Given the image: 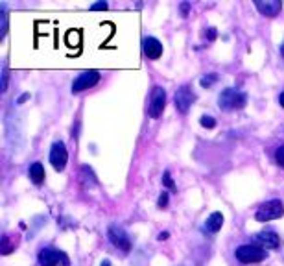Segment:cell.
<instances>
[{
	"label": "cell",
	"mask_w": 284,
	"mask_h": 266,
	"mask_svg": "<svg viewBox=\"0 0 284 266\" xmlns=\"http://www.w3.org/2000/svg\"><path fill=\"white\" fill-rule=\"evenodd\" d=\"M218 104H220V108L227 109V111L242 109V108H245V104H247V96H245V92L238 91V89L227 87V89H223L222 94H220Z\"/></svg>",
	"instance_id": "6da1fadb"
},
{
	"label": "cell",
	"mask_w": 284,
	"mask_h": 266,
	"mask_svg": "<svg viewBox=\"0 0 284 266\" xmlns=\"http://www.w3.org/2000/svg\"><path fill=\"white\" fill-rule=\"evenodd\" d=\"M284 215V205L281 200H269L266 203H262L257 211V222H269V220H277Z\"/></svg>",
	"instance_id": "7a4b0ae2"
},
{
	"label": "cell",
	"mask_w": 284,
	"mask_h": 266,
	"mask_svg": "<svg viewBox=\"0 0 284 266\" xmlns=\"http://www.w3.org/2000/svg\"><path fill=\"white\" fill-rule=\"evenodd\" d=\"M234 255L236 259L243 263V265H251V263H260V261H264L266 259V251L259 246H255V244H243L240 248H236L234 251Z\"/></svg>",
	"instance_id": "3957f363"
},
{
	"label": "cell",
	"mask_w": 284,
	"mask_h": 266,
	"mask_svg": "<svg viewBox=\"0 0 284 266\" xmlns=\"http://www.w3.org/2000/svg\"><path fill=\"white\" fill-rule=\"evenodd\" d=\"M166 108V91L161 87V85H155L153 91H151V98H150V116L151 118H159L162 115V111Z\"/></svg>",
	"instance_id": "277c9868"
},
{
	"label": "cell",
	"mask_w": 284,
	"mask_h": 266,
	"mask_svg": "<svg viewBox=\"0 0 284 266\" xmlns=\"http://www.w3.org/2000/svg\"><path fill=\"white\" fill-rule=\"evenodd\" d=\"M39 265L41 266H58L59 263L63 266H68V259L67 255L63 253V251H59V249H54V248H42L39 251Z\"/></svg>",
	"instance_id": "5b68a950"
},
{
	"label": "cell",
	"mask_w": 284,
	"mask_h": 266,
	"mask_svg": "<svg viewBox=\"0 0 284 266\" xmlns=\"http://www.w3.org/2000/svg\"><path fill=\"white\" fill-rule=\"evenodd\" d=\"M107 237L115 248L122 249V251H129V249H131V241H129L127 233H125L120 225H117V224L109 225Z\"/></svg>",
	"instance_id": "8992f818"
},
{
	"label": "cell",
	"mask_w": 284,
	"mask_h": 266,
	"mask_svg": "<svg viewBox=\"0 0 284 266\" xmlns=\"http://www.w3.org/2000/svg\"><path fill=\"white\" fill-rule=\"evenodd\" d=\"M98 82H100V72H96V70H85V72H81L74 80V83H72V92H81L85 89H91Z\"/></svg>",
	"instance_id": "52a82bcc"
},
{
	"label": "cell",
	"mask_w": 284,
	"mask_h": 266,
	"mask_svg": "<svg viewBox=\"0 0 284 266\" xmlns=\"http://www.w3.org/2000/svg\"><path fill=\"white\" fill-rule=\"evenodd\" d=\"M67 161H68V154H67V148H65V144L59 141V142H54L50 148V163L54 166V170H65V166H67Z\"/></svg>",
	"instance_id": "ba28073f"
},
{
	"label": "cell",
	"mask_w": 284,
	"mask_h": 266,
	"mask_svg": "<svg viewBox=\"0 0 284 266\" xmlns=\"http://www.w3.org/2000/svg\"><path fill=\"white\" fill-rule=\"evenodd\" d=\"M196 100V94L192 92V89L188 85H183L181 89H177L176 96H174V102H176V109L179 113H186L190 106L194 104Z\"/></svg>",
	"instance_id": "9c48e42d"
},
{
	"label": "cell",
	"mask_w": 284,
	"mask_h": 266,
	"mask_svg": "<svg viewBox=\"0 0 284 266\" xmlns=\"http://www.w3.org/2000/svg\"><path fill=\"white\" fill-rule=\"evenodd\" d=\"M253 244L259 246V248H262L264 251H266V249H277L281 246V237H279L275 231H262V233H259V235H255Z\"/></svg>",
	"instance_id": "30bf717a"
},
{
	"label": "cell",
	"mask_w": 284,
	"mask_h": 266,
	"mask_svg": "<svg viewBox=\"0 0 284 266\" xmlns=\"http://www.w3.org/2000/svg\"><path fill=\"white\" fill-rule=\"evenodd\" d=\"M142 52L148 59H159L162 56V43L155 37H144L142 39Z\"/></svg>",
	"instance_id": "8fae6325"
},
{
	"label": "cell",
	"mask_w": 284,
	"mask_h": 266,
	"mask_svg": "<svg viewBox=\"0 0 284 266\" xmlns=\"http://www.w3.org/2000/svg\"><path fill=\"white\" fill-rule=\"evenodd\" d=\"M255 8L259 9L262 15L266 17H275L279 15V11L283 9V2L281 0H257L255 2Z\"/></svg>",
	"instance_id": "7c38bea8"
},
{
	"label": "cell",
	"mask_w": 284,
	"mask_h": 266,
	"mask_svg": "<svg viewBox=\"0 0 284 266\" xmlns=\"http://www.w3.org/2000/svg\"><path fill=\"white\" fill-rule=\"evenodd\" d=\"M222 225H223V215H222V213H212V215L207 218V222H205V227H207V231H210V233H218L222 229Z\"/></svg>",
	"instance_id": "4fadbf2b"
},
{
	"label": "cell",
	"mask_w": 284,
	"mask_h": 266,
	"mask_svg": "<svg viewBox=\"0 0 284 266\" xmlns=\"http://www.w3.org/2000/svg\"><path fill=\"white\" fill-rule=\"evenodd\" d=\"M30 179L35 183V185H41L42 181H44V166L37 161V163H34V165L30 166Z\"/></svg>",
	"instance_id": "5bb4252c"
},
{
	"label": "cell",
	"mask_w": 284,
	"mask_h": 266,
	"mask_svg": "<svg viewBox=\"0 0 284 266\" xmlns=\"http://www.w3.org/2000/svg\"><path fill=\"white\" fill-rule=\"evenodd\" d=\"M81 183H83V187H94L96 185V177H94V172H92L89 166H81Z\"/></svg>",
	"instance_id": "9a60e30c"
},
{
	"label": "cell",
	"mask_w": 284,
	"mask_h": 266,
	"mask_svg": "<svg viewBox=\"0 0 284 266\" xmlns=\"http://www.w3.org/2000/svg\"><path fill=\"white\" fill-rule=\"evenodd\" d=\"M0 19H2V24H0V39H4V35L8 32V13H6V8H4V4L0 6Z\"/></svg>",
	"instance_id": "2e32d148"
},
{
	"label": "cell",
	"mask_w": 284,
	"mask_h": 266,
	"mask_svg": "<svg viewBox=\"0 0 284 266\" xmlns=\"http://www.w3.org/2000/svg\"><path fill=\"white\" fill-rule=\"evenodd\" d=\"M200 124L203 126V128H209V130H212V128L216 126V120H214L212 116H209V115H203L200 118Z\"/></svg>",
	"instance_id": "e0dca14e"
},
{
	"label": "cell",
	"mask_w": 284,
	"mask_h": 266,
	"mask_svg": "<svg viewBox=\"0 0 284 266\" xmlns=\"http://www.w3.org/2000/svg\"><path fill=\"white\" fill-rule=\"evenodd\" d=\"M216 80H218L216 74H209V76H203V78L200 80V83H201V87H207V89H209L210 85L216 82Z\"/></svg>",
	"instance_id": "ac0fdd59"
},
{
	"label": "cell",
	"mask_w": 284,
	"mask_h": 266,
	"mask_svg": "<svg viewBox=\"0 0 284 266\" xmlns=\"http://www.w3.org/2000/svg\"><path fill=\"white\" fill-rule=\"evenodd\" d=\"M8 241H9V237H8V235H4V237H2V248H0V251H2L4 255L11 253V249H13V246H11Z\"/></svg>",
	"instance_id": "d6986e66"
},
{
	"label": "cell",
	"mask_w": 284,
	"mask_h": 266,
	"mask_svg": "<svg viewBox=\"0 0 284 266\" xmlns=\"http://www.w3.org/2000/svg\"><path fill=\"white\" fill-rule=\"evenodd\" d=\"M275 161L284 168V144H281V146L277 148V152H275Z\"/></svg>",
	"instance_id": "ffe728a7"
},
{
	"label": "cell",
	"mask_w": 284,
	"mask_h": 266,
	"mask_svg": "<svg viewBox=\"0 0 284 266\" xmlns=\"http://www.w3.org/2000/svg\"><path fill=\"white\" fill-rule=\"evenodd\" d=\"M162 183H164V185H166L168 189H174V187H176V183H174V179H172V176H170V172H164V174H162Z\"/></svg>",
	"instance_id": "44dd1931"
},
{
	"label": "cell",
	"mask_w": 284,
	"mask_h": 266,
	"mask_svg": "<svg viewBox=\"0 0 284 266\" xmlns=\"http://www.w3.org/2000/svg\"><path fill=\"white\" fill-rule=\"evenodd\" d=\"M157 205H159L161 209H164L168 205V192H162L159 196V201H157Z\"/></svg>",
	"instance_id": "7402d4cb"
},
{
	"label": "cell",
	"mask_w": 284,
	"mask_h": 266,
	"mask_svg": "<svg viewBox=\"0 0 284 266\" xmlns=\"http://www.w3.org/2000/svg\"><path fill=\"white\" fill-rule=\"evenodd\" d=\"M8 78H9L8 68H4V70H2V92L8 89Z\"/></svg>",
	"instance_id": "603a6c76"
},
{
	"label": "cell",
	"mask_w": 284,
	"mask_h": 266,
	"mask_svg": "<svg viewBox=\"0 0 284 266\" xmlns=\"http://www.w3.org/2000/svg\"><path fill=\"white\" fill-rule=\"evenodd\" d=\"M91 9H107V2H96V4H92L91 6Z\"/></svg>",
	"instance_id": "cb8c5ba5"
},
{
	"label": "cell",
	"mask_w": 284,
	"mask_h": 266,
	"mask_svg": "<svg viewBox=\"0 0 284 266\" xmlns=\"http://www.w3.org/2000/svg\"><path fill=\"white\" fill-rule=\"evenodd\" d=\"M188 9H190V4H186V2H183V4H181V11H183V17L188 15Z\"/></svg>",
	"instance_id": "d4e9b609"
},
{
	"label": "cell",
	"mask_w": 284,
	"mask_h": 266,
	"mask_svg": "<svg viewBox=\"0 0 284 266\" xmlns=\"http://www.w3.org/2000/svg\"><path fill=\"white\" fill-rule=\"evenodd\" d=\"M214 37H216V30H214V28H209V41H212Z\"/></svg>",
	"instance_id": "484cf974"
},
{
	"label": "cell",
	"mask_w": 284,
	"mask_h": 266,
	"mask_svg": "<svg viewBox=\"0 0 284 266\" xmlns=\"http://www.w3.org/2000/svg\"><path fill=\"white\" fill-rule=\"evenodd\" d=\"M166 239H168V231L159 233V241H166Z\"/></svg>",
	"instance_id": "4316f807"
},
{
	"label": "cell",
	"mask_w": 284,
	"mask_h": 266,
	"mask_svg": "<svg viewBox=\"0 0 284 266\" xmlns=\"http://www.w3.org/2000/svg\"><path fill=\"white\" fill-rule=\"evenodd\" d=\"M28 98H30V94H22V96L17 100V104H22V102H24V100H28Z\"/></svg>",
	"instance_id": "83f0119b"
},
{
	"label": "cell",
	"mask_w": 284,
	"mask_h": 266,
	"mask_svg": "<svg viewBox=\"0 0 284 266\" xmlns=\"http://www.w3.org/2000/svg\"><path fill=\"white\" fill-rule=\"evenodd\" d=\"M279 104H281V106L284 108V92L281 94V96H279Z\"/></svg>",
	"instance_id": "f1b7e54d"
},
{
	"label": "cell",
	"mask_w": 284,
	"mask_h": 266,
	"mask_svg": "<svg viewBox=\"0 0 284 266\" xmlns=\"http://www.w3.org/2000/svg\"><path fill=\"white\" fill-rule=\"evenodd\" d=\"M101 266H111V263H109L107 259H105V261H103V263H101Z\"/></svg>",
	"instance_id": "f546056e"
},
{
	"label": "cell",
	"mask_w": 284,
	"mask_h": 266,
	"mask_svg": "<svg viewBox=\"0 0 284 266\" xmlns=\"http://www.w3.org/2000/svg\"><path fill=\"white\" fill-rule=\"evenodd\" d=\"M281 56H283V58H284V43H283V44H281Z\"/></svg>",
	"instance_id": "4dcf8cb0"
}]
</instances>
